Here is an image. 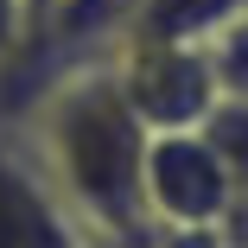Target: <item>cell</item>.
Wrapping results in <instances>:
<instances>
[{"label":"cell","instance_id":"6da1fadb","mask_svg":"<svg viewBox=\"0 0 248 248\" xmlns=\"http://www.w3.org/2000/svg\"><path fill=\"white\" fill-rule=\"evenodd\" d=\"M7 121L26 140L45 185L58 191V204L95 242H127L146 229V217H140L146 127L127 108L108 58H77L58 70H38L32 89L7 102Z\"/></svg>","mask_w":248,"mask_h":248},{"label":"cell","instance_id":"7a4b0ae2","mask_svg":"<svg viewBox=\"0 0 248 248\" xmlns=\"http://www.w3.org/2000/svg\"><path fill=\"white\" fill-rule=\"evenodd\" d=\"M108 70H115L127 108L140 115L146 134L197 127V121L223 102L204 38H153V32H127V38L108 45Z\"/></svg>","mask_w":248,"mask_h":248},{"label":"cell","instance_id":"3957f363","mask_svg":"<svg viewBox=\"0 0 248 248\" xmlns=\"http://www.w3.org/2000/svg\"><path fill=\"white\" fill-rule=\"evenodd\" d=\"M229 172L210 153L204 127H172V134H146V159H140V217L146 229H217L229 210Z\"/></svg>","mask_w":248,"mask_h":248},{"label":"cell","instance_id":"277c9868","mask_svg":"<svg viewBox=\"0 0 248 248\" xmlns=\"http://www.w3.org/2000/svg\"><path fill=\"white\" fill-rule=\"evenodd\" d=\"M0 248H108L58 204L13 121H0Z\"/></svg>","mask_w":248,"mask_h":248},{"label":"cell","instance_id":"5b68a950","mask_svg":"<svg viewBox=\"0 0 248 248\" xmlns=\"http://www.w3.org/2000/svg\"><path fill=\"white\" fill-rule=\"evenodd\" d=\"M204 127V140H210V153L223 159V172H229V185L235 191H248V95H223V102L197 121Z\"/></svg>","mask_w":248,"mask_h":248},{"label":"cell","instance_id":"8992f818","mask_svg":"<svg viewBox=\"0 0 248 248\" xmlns=\"http://www.w3.org/2000/svg\"><path fill=\"white\" fill-rule=\"evenodd\" d=\"M204 51H210L217 89H223V95H248V0L204 38Z\"/></svg>","mask_w":248,"mask_h":248},{"label":"cell","instance_id":"52a82bcc","mask_svg":"<svg viewBox=\"0 0 248 248\" xmlns=\"http://www.w3.org/2000/svg\"><path fill=\"white\" fill-rule=\"evenodd\" d=\"M26 38H32V13H26V0H0V70L26 51Z\"/></svg>","mask_w":248,"mask_h":248},{"label":"cell","instance_id":"ba28073f","mask_svg":"<svg viewBox=\"0 0 248 248\" xmlns=\"http://www.w3.org/2000/svg\"><path fill=\"white\" fill-rule=\"evenodd\" d=\"M217 229H223V242H229V248H248V191H235V197H229V210H223V223H217Z\"/></svg>","mask_w":248,"mask_h":248},{"label":"cell","instance_id":"9c48e42d","mask_svg":"<svg viewBox=\"0 0 248 248\" xmlns=\"http://www.w3.org/2000/svg\"><path fill=\"white\" fill-rule=\"evenodd\" d=\"M58 7H64V0H26V13H32V32H38V26H45V19H51V13H58Z\"/></svg>","mask_w":248,"mask_h":248}]
</instances>
